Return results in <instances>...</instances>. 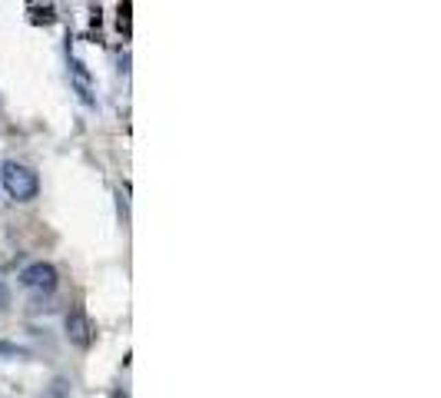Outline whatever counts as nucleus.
<instances>
[{
    "label": "nucleus",
    "mask_w": 441,
    "mask_h": 398,
    "mask_svg": "<svg viewBox=\"0 0 441 398\" xmlns=\"http://www.w3.org/2000/svg\"><path fill=\"white\" fill-rule=\"evenodd\" d=\"M0 183H3L7 196L17 199V203H30V199H37V192H40L37 170H30L27 163H17V159H7L0 166Z\"/></svg>",
    "instance_id": "obj_1"
},
{
    "label": "nucleus",
    "mask_w": 441,
    "mask_h": 398,
    "mask_svg": "<svg viewBox=\"0 0 441 398\" xmlns=\"http://www.w3.org/2000/svg\"><path fill=\"white\" fill-rule=\"evenodd\" d=\"M20 285L34 292H54L57 289V269L50 263H34L20 272Z\"/></svg>",
    "instance_id": "obj_2"
},
{
    "label": "nucleus",
    "mask_w": 441,
    "mask_h": 398,
    "mask_svg": "<svg viewBox=\"0 0 441 398\" xmlns=\"http://www.w3.org/2000/svg\"><path fill=\"white\" fill-rule=\"evenodd\" d=\"M67 339L74 342L77 349H90V342H93V325H90L87 312L80 305L67 312Z\"/></svg>",
    "instance_id": "obj_3"
},
{
    "label": "nucleus",
    "mask_w": 441,
    "mask_h": 398,
    "mask_svg": "<svg viewBox=\"0 0 441 398\" xmlns=\"http://www.w3.org/2000/svg\"><path fill=\"white\" fill-rule=\"evenodd\" d=\"M0 355H7V359H27L30 352H27V349H17V345H7V342H0Z\"/></svg>",
    "instance_id": "obj_4"
},
{
    "label": "nucleus",
    "mask_w": 441,
    "mask_h": 398,
    "mask_svg": "<svg viewBox=\"0 0 441 398\" xmlns=\"http://www.w3.org/2000/svg\"><path fill=\"white\" fill-rule=\"evenodd\" d=\"M113 398H126V392H113Z\"/></svg>",
    "instance_id": "obj_5"
}]
</instances>
